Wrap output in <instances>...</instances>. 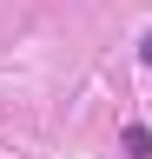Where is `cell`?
Wrapping results in <instances>:
<instances>
[{
  "label": "cell",
  "mask_w": 152,
  "mask_h": 159,
  "mask_svg": "<svg viewBox=\"0 0 152 159\" xmlns=\"http://www.w3.org/2000/svg\"><path fill=\"white\" fill-rule=\"evenodd\" d=\"M119 146H126V159H152V126H139V119H132Z\"/></svg>",
  "instance_id": "obj_1"
},
{
  "label": "cell",
  "mask_w": 152,
  "mask_h": 159,
  "mask_svg": "<svg viewBox=\"0 0 152 159\" xmlns=\"http://www.w3.org/2000/svg\"><path fill=\"white\" fill-rule=\"evenodd\" d=\"M139 66H152V33H139Z\"/></svg>",
  "instance_id": "obj_2"
}]
</instances>
